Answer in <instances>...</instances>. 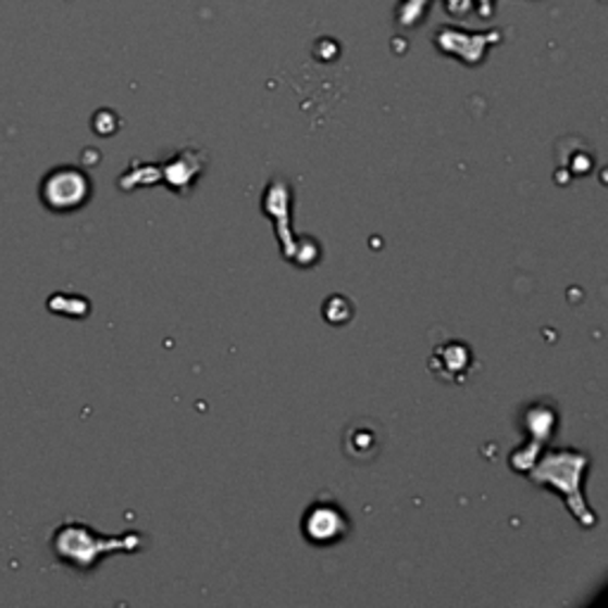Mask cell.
Wrapping results in <instances>:
<instances>
[{
    "mask_svg": "<svg viewBox=\"0 0 608 608\" xmlns=\"http://www.w3.org/2000/svg\"><path fill=\"white\" fill-rule=\"evenodd\" d=\"M587 463L590 459L585 455H580V451L556 449L542 457L539 463L533 466L528 473L533 483L556 489V493L566 499L568 509L573 511V516L580 519L582 525H594L592 509H587V504L580 493V483L582 477H585Z\"/></svg>",
    "mask_w": 608,
    "mask_h": 608,
    "instance_id": "1",
    "label": "cell"
},
{
    "mask_svg": "<svg viewBox=\"0 0 608 608\" xmlns=\"http://www.w3.org/2000/svg\"><path fill=\"white\" fill-rule=\"evenodd\" d=\"M146 545V537L138 533H126L120 537H102L96 535V530H90L82 523H70L58 530L55 535V554L62 561L79 568L82 573L90 571L98 563L100 556L112 551H138Z\"/></svg>",
    "mask_w": 608,
    "mask_h": 608,
    "instance_id": "2",
    "label": "cell"
},
{
    "mask_svg": "<svg viewBox=\"0 0 608 608\" xmlns=\"http://www.w3.org/2000/svg\"><path fill=\"white\" fill-rule=\"evenodd\" d=\"M352 523H349L345 509L331 497H319L307 507L302 516V535L314 547H333L343 542Z\"/></svg>",
    "mask_w": 608,
    "mask_h": 608,
    "instance_id": "3",
    "label": "cell"
},
{
    "mask_svg": "<svg viewBox=\"0 0 608 608\" xmlns=\"http://www.w3.org/2000/svg\"><path fill=\"white\" fill-rule=\"evenodd\" d=\"M90 198V181L82 170L62 166L50 172L44 181V202L55 212H74L79 210Z\"/></svg>",
    "mask_w": 608,
    "mask_h": 608,
    "instance_id": "4",
    "label": "cell"
},
{
    "mask_svg": "<svg viewBox=\"0 0 608 608\" xmlns=\"http://www.w3.org/2000/svg\"><path fill=\"white\" fill-rule=\"evenodd\" d=\"M383 425L371 419H357L343 433V449L347 459L357 463H369L381 455Z\"/></svg>",
    "mask_w": 608,
    "mask_h": 608,
    "instance_id": "5",
    "label": "cell"
},
{
    "mask_svg": "<svg viewBox=\"0 0 608 608\" xmlns=\"http://www.w3.org/2000/svg\"><path fill=\"white\" fill-rule=\"evenodd\" d=\"M473 352L463 340H447L433 349L431 371L445 383H463L473 369Z\"/></svg>",
    "mask_w": 608,
    "mask_h": 608,
    "instance_id": "6",
    "label": "cell"
},
{
    "mask_svg": "<svg viewBox=\"0 0 608 608\" xmlns=\"http://www.w3.org/2000/svg\"><path fill=\"white\" fill-rule=\"evenodd\" d=\"M202 166H204L202 158L196 162V154L184 150L174 162H166L164 164V172L162 174L170 178V184L176 190L186 193L188 188H193V181H196L202 174Z\"/></svg>",
    "mask_w": 608,
    "mask_h": 608,
    "instance_id": "7",
    "label": "cell"
}]
</instances>
